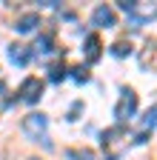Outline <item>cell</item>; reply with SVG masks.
Instances as JSON below:
<instances>
[{
	"instance_id": "cell-1",
	"label": "cell",
	"mask_w": 157,
	"mask_h": 160,
	"mask_svg": "<svg viewBox=\"0 0 157 160\" xmlns=\"http://www.w3.org/2000/svg\"><path fill=\"white\" fill-rule=\"evenodd\" d=\"M46 126H49V117L40 114V112H34V114H26V117H23V132H26L29 137H34V140H40L46 149H52L49 137H46Z\"/></svg>"
},
{
	"instance_id": "cell-2",
	"label": "cell",
	"mask_w": 157,
	"mask_h": 160,
	"mask_svg": "<svg viewBox=\"0 0 157 160\" xmlns=\"http://www.w3.org/2000/svg\"><path fill=\"white\" fill-rule=\"evenodd\" d=\"M134 112H137V94L131 92V89H123V97H120V103L114 106V117H117V123H126L129 117H134Z\"/></svg>"
},
{
	"instance_id": "cell-3",
	"label": "cell",
	"mask_w": 157,
	"mask_h": 160,
	"mask_svg": "<svg viewBox=\"0 0 157 160\" xmlns=\"http://www.w3.org/2000/svg\"><path fill=\"white\" fill-rule=\"evenodd\" d=\"M40 97H43V80L26 77L23 86H20V100H23V103H37Z\"/></svg>"
},
{
	"instance_id": "cell-4",
	"label": "cell",
	"mask_w": 157,
	"mask_h": 160,
	"mask_svg": "<svg viewBox=\"0 0 157 160\" xmlns=\"http://www.w3.org/2000/svg\"><path fill=\"white\" fill-rule=\"evenodd\" d=\"M91 23H94L97 29H111V26H117V17H114V12H111L109 6H97V9L91 12Z\"/></svg>"
},
{
	"instance_id": "cell-5",
	"label": "cell",
	"mask_w": 157,
	"mask_h": 160,
	"mask_svg": "<svg viewBox=\"0 0 157 160\" xmlns=\"http://www.w3.org/2000/svg\"><path fill=\"white\" fill-rule=\"evenodd\" d=\"M29 57H32L29 46H23V43H12V46H9V60H12L14 66H26Z\"/></svg>"
},
{
	"instance_id": "cell-6",
	"label": "cell",
	"mask_w": 157,
	"mask_h": 160,
	"mask_svg": "<svg viewBox=\"0 0 157 160\" xmlns=\"http://www.w3.org/2000/svg\"><path fill=\"white\" fill-rule=\"evenodd\" d=\"M34 26H40V14H37V12H29V14H23V17H17V23H14V29L20 32V34L32 32Z\"/></svg>"
},
{
	"instance_id": "cell-7",
	"label": "cell",
	"mask_w": 157,
	"mask_h": 160,
	"mask_svg": "<svg viewBox=\"0 0 157 160\" xmlns=\"http://www.w3.org/2000/svg\"><path fill=\"white\" fill-rule=\"evenodd\" d=\"M100 37L97 34H89L86 37V57H89V63H97V60H100Z\"/></svg>"
},
{
	"instance_id": "cell-8",
	"label": "cell",
	"mask_w": 157,
	"mask_h": 160,
	"mask_svg": "<svg viewBox=\"0 0 157 160\" xmlns=\"http://www.w3.org/2000/svg\"><path fill=\"white\" fill-rule=\"evenodd\" d=\"M49 80H52V83H60V80H66V66H63V63H54V66L49 69Z\"/></svg>"
},
{
	"instance_id": "cell-9",
	"label": "cell",
	"mask_w": 157,
	"mask_h": 160,
	"mask_svg": "<svg viewBox=\"0 0 157 160\" xmlns=\"http://www.w3.org/2000/svg\"><path fill=\"white\" fill-rule=\"evenodd\" d=\"M129 52H131V43H129V40H117V43L111 46V54L114 57H126Z\"/></svg>"
},
{
	"instance_id": "cell-10",
	"label": "cell",
	"mask_w": 157,
	"mask_h": 160,
	"mask_svg": "<svg viewBox=\"0 0 157 160\" xmlns=\"http://www.w3.org/2000/svg\"><path fill=\"white\" fill-rule=\"evenodd\" d=\"M157 126V106H151L149 112H146V117H143V132H149V129H154Z\"/></svg>"
},
{
	"instance_id": "cell-11",
	"label": "cell",
	"mask_w": 157,
	"mask_h": 160,
	"mask_svg": "<svg viewBox=\"0 0 157 160\" xmlns=\"http://www.w3.org/2000/svg\"><path fill=\"white\" fill-rule=\"evenodd\" d=\"M71 77L77 80V83H86V80H89V69L86 66H74L71 69Z\"/></svg>"
},
{
	"instance_id": "cell-12",
	"label": "cell",
	"mask_w": 157,
	"mask_h": 160,
	"mask_svg": "<svg viewBox=\"0 0 157 160\" xmlns=\"http://www.w3.org/2000/svg\"><path fill=\"white\" fill-rule=\"evenodd\" d=\"M49 46H52V37L46 34V37H40V40H37V43H34V52H40V54H46V52H49Z\"/></svg>"
},
{
	"instance_id": "cell-13",
	"label": "cell",
	"mask_w": 157,
	"mask_h": 160,
	"mask_svg": "<svg viewBox=\"0 0 157 160\" xmlns=\"http://www.w3.org/2000/svg\"><path fill=\"white\" fill-rule=\"evenodd\" d=\"M80 112H83V103L77 100V103L71 106V112H69V120H77V114H80Z\"/></svg>"
},
{
	"instance_id": "cell-14",
	"label": "cell",
	"mask_w": 157,
	"mask_h": 160,
	"mask_svg": "<svg viewBox=\"0 0 157 160\" xmlns=\"http://www.w3.org/2000/svg\"><path fill=\"white\" fill-rule=\"evenodd\" d=\"M80 157H83V160H94V154H91V152H83Z\"/></svg>"
}]
</instances>
